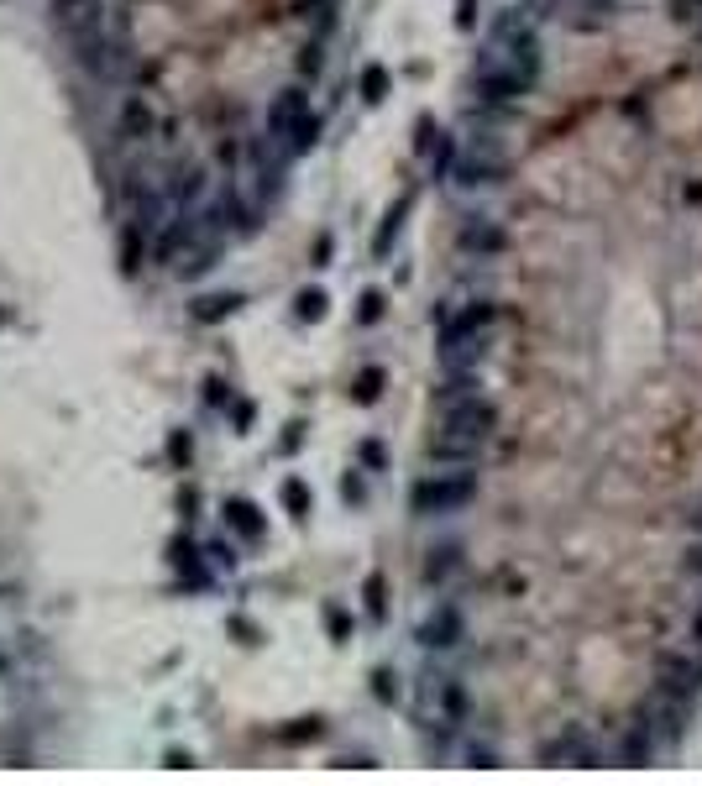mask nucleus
Masks as SVG:
<instances>
[{
  "mask_svg": "<svg viewBox=\"0 0 702 786\" xmlns=\"http://www.w3.org/2000/svg\"><path fill=\"white\" fill-rule=\"evenodd\" d=\"M383 304L388 299H383L378 289H367L362 299H357V326H378V320H383Z\"/></svg>",
  "mask_w": 702,
  "mask_h": 786,
  "instance_id": "obj_30",
  "label": "nucleus"
},
{
  "mask_svg": "<svg viewBox=\"0 0 702 786\" xmlns=\"http://www.w3.org/2000/svg\"><path fill=\"white\" fill-rule=\"evenodd\" d=\"M325 624H331V639H346V635H351V619H346V608H336V603L325 608Z\"/></svg>",
  "mask_w": 702,
  "mask_h": 786,
  "instance_id": "obj_35",
  "label": "nucleus"
},
{
  "mask_svg": "<svg viewBox=\"0 0 702 786\" xmlns=\"http://www.w3.org/2000/svg\"><path fill=\"white\" fill-rule=\"evenodd\" d=\"M461 567H467V556H461L457 540L430 545V550H425V582H430V587H446L451 576H461Z\"/></svg>",
  "mask_w": 702,
  "mask_h": 786,
  "instance_id": "obj_15",
  "label": "nucleus"
},
{
  "mask_svg": "<svg viewBox=\"0 0 702 786\" xmlns=\"http://www.w3.org/2000/svg\"><path fill=\"white\" fill-rule=\"evenodd\" d=\"M461 639H467V613L457 603H435L420 619V645L430 656H451V650H461Z\"/></svg>",
  "mask_w": 702,
  "mask_h": 786,
  "instance_id": "obj_8",
  "label": "nucleus"
},
{
  "mask_svg": "<svg viewBox=\"0 0 702 786\" xmlns=\"http://www.w3.org/2000/svg\"><path fill=\"white\" fill-rule=\"evenodd\" d=\"M477 498V472L472 467H435L430 478H420V483L409 487V509L420 519H446V514H461L467 504Z\"/></svg>",
  "mask_w": 702,
  "mask_h": 786,
  "instance_id": "obj_1",
  "label": "nucleus"
},
{
  "mask_svg": "<svg viewBox=\"0 0 702 786\" xmlns=\"http://www.w3.org/2000/svg\"><path fill=\"white\" fill-rule=\"evenodd\" d=\"M692 639H702V603L692 608Z\"/></svg>",
  "mask_w": 702,
  "mask_h": 786,
  "instance_id": "obj_43",
  "label": "nucleus"
},
{
  "mask_svg": "<svg viewBox=\"0 0 702 786\" xmlns=\"http://www.w3.org/2000/svg\"><path fill=\"white\" fill-rule=\"evenodd\" d=\"M48 11H53V27L68 31V37H79V31L105 22V0H53Z\"/></svg>",
  "mask_w": 702,
  "mask_h": 786,
  "instance_id": "obj_10",
  "label": "nucleus"
},
{
  "mask_svg": "<svg viewBox=\"0 0 702 786\" xmlns=\"http://www.w3.org/2000/svg\"><path fill=\"white\" fill-rule=\"evenodd\" d=\"M357 456L367 461V472H383V467H388V451H383L378 441H362V451H357Z\"/></svg>",
  "mask_w": 702,
  "mask_h": 786,
  "instance_id": "obj_34",
  "label": "nucleus"
},
{
  "mask_svg": "<svg viewBox=\"0 0 702 786\" xmlns=\"http://www.w3.org/2000/svg\"><path fill=\"white\" fill-rule=\"evenodd\" d=\"M372 697L378 702H398V676L383 665V671H372Z\"/></svg>",
  "mask_w": 702,
  "mask_h": 786,
  "instance_id": "obj_32",
  "label": "nucleus"
},
{
  "mask_svg": "<svg viewBox=\"0 0 702 786\" xmlns=\"http://www.w3.org/2000/svg\"><path fill=\"white\" fill-rule=\"evenodd\" d=\"M236 294H205V299L194 304V320H205V326H215V320H226L231 309H236Z\"/></svg>",
  "mask_w": 702,
  "mask_h": 786,
  "instance_id": "obj_26",
  "label": "nucleus"
},
{
  "mask_svg": "<svg viewBox=\"0 0 702 786\" xmlns=\"http://www.w3.org/2000/svg\"><path fill=\"white\" fill-rule=\"evenodd\" d=\"M362 593H367V613H372V619H383V613H388V598H383V576L372 572Z\"/></svg>",
  "mask_w": 702,
  "mask_h": 786,
  "instance_id": "obj_33",
  "label": "nucleus"
},
{
  "mask_svg": "<svg viewBox=\"0 0 702 786\" xmlns=\"http://www.w3.org/2000/svg\"><path fill=\"white\" fill-rule=\"evenodd\" d=\"M278 498H283V509L294 519H309V509H315V493H309L299 478H283V487H278Z\"/></svg>",
  "mask_w": 702,
  "mask_h": 786,
  "instance_id": "obj_25",
  "label": "nucleus"
},
{
  "mask_svg": "<svg viewBox=\"0 0 702 786\" xmlns=\"http://www.w3.org/2000/svg\"><path fill=\"white\" fill-rule=\"evenodd\" d=\"M509 179H514V163H509L498 147H467L457 157V174H451V183H457V189H472V194L503 189Z\"/></svg>",
  "mask_w": 702,
  "mask_h": 786,
  "instance_id": "obj_5",
  "label": "nucleus"
},
{
  "mask_svg": "<svg viewBox=\"0 0 702 786\" xmlns=\"http://www.w3.org/2000/svg\"><path fill=\"white\" fill-rule=\"evenodd\" d=\"M461 760H467V765H477V771H493V765H498V750H493V745H483V739H472V745L461 750Z\"/></svg>",
  "mask_w": 702,
  "mask_h": 786,
  "instance_id": "obj_31",
  "label": "nucleus"
},
{
  "mask_svg": "<svg viewBox=\"0 0 702 786\" xmlns=\"http://www.w3.org/2000/svg\"><path fill=\"white\" fill-rule=\"evenodd\" d=\"M299 74H320V53H315V48H305V58H299Z\"/></svg>",
  "mask_w": 702,
  "mask_h": 786,
  "instance_id": "obj_40",
  "label": "nucleus"
},
{
  "mask_svg": "<svg viewBox=\"0 0 702 786\" xmlns=\"http://www.w3.org/2000/svg\"><path fill=\"white\" fill-rule=\"evenodd\" d=\"M440 430H446V435H461V441H477V446H488L493 430H498V404H493L488 393H467V398H451V404H440Z\"/></svg>",
  "mask_w": 702,
  "mask_h": 786,
  "instance_id": "obj_4",
  "label": "nucleus"
},
{
  "mask_svg": "<svg viewBox=\"0 0 702 786\" xmlns=\"http://www.w3.org/2000/svg\"><path fill=\"white\" fill-rule=\"evenodd\" d=\"M477 461H483V446H477V441H461V435L435 430V441H430V467H477Z\"/></svg>",
  "mask_w": 702,
  "mask_h": 786,
  "instance_id": "obj_12",
  "label": "nucleus"
},
{
  "mask_svg": "<svg viewBox=\"0 0 702 786\" xmlns=\"http://www.w3.org/2000/svg\"><path fill=\"white\" fill-rule=\"evenodd\" d=\"M535 94V79L520 74L514 63H503L498 53L472 68V100H483V105H498V111H520L524 100Z\"/></svg>",
  "mask_w": 702,
  "mask_h": 786,
  "instance_id": "obj_3",
  "label": "nucleus"
},
{
  "mask_svg": "<svg viewBox=\"0 0 702 786\" xmlns=\"http://www.w3.org/2000/svg\"><path fill=\"white\" fill-rule=\"evenodd\" d=\"M681 22H702V0H681Z\"/></svg>",
  "mask_w": 702,
  "mask_h": 786,
  "instance_id": "obj_41",
  "label": "nucleus"
},
{
  "mask_svg": "<svg viewBox=\"0 0 702 786\" xmlns=\"http://www.w3.org/2000/svg\"><path fill=\"white\" fill-rule=\"evenodd\" d=\"M546 765H582V771H592V765H603V750H592L582 734H561L555 745H546Z\"/></svg>",
  "mask_w": 702,
  "mask_h": 786,
  "instance_id": "obj_13",
  "label": "nucleus"
},
{
  "mask_svg": "<svg viewBox=\"0 0 702 786\" xmlns=\"http://www.w3.org/2000/svg\"><path fill=\"white\" fill-rule=\"evenodd\" d=\"M226 524H231L242 540H257V535L268 530V519H262V509H257L252 498H231V504H226Z\"/></svg>",
  "mask_w": 702,
  "mask_h": 786,
  "instance_id": "obj_17",
  "label": "nucleus"
},
{
  "mask_svg": "<svg viewBox=\"0 0 702 786\" xmlns=\"http://www.w3.org/2000/svg\"><path fill=\"white\" fill-rule=\"evenodd\" d=\"M409 205H414V200L404 194V200H394V210L383 215V231H378V242H372V252H378V257H388V246H394V237L404 231V215H409Z\"/></svg>",
  "mask_w": 702,
  "mask_h": 786,
  "instance_id": "obj_22",
  "label": "nucleus"
},
{
  "mask_svg": "<svg viewBox=\"0 0 702 786\" xmlns=\"http://www.w3.org/2000/svg\"><path fill=\"white\" fill-rule=\"evenodd\" d=\"M315 142H320V116H315V111H305V116L294 121V131H289V142H283V147L294 152V157H305Z\"/></svg>",
  "mask_w": 702,
  "mask_h": 786,
  "instance_id": "obj_23",
  "label": "nucleus"
},
{
  "mask_svg": "<svg viewBox=\"0 0 702 786\" xmlns=\"http://www.w3.org/2000/svg\"><path fill=\"white\" fill-rule=\"evenodd\" d=\"M467 713H472L467 682H461V676H435V687H430V728L451 745V734L467 724Z\"/></svg>",
  "mask_w": 702,
  "mask_h": 786,
  "instance_id": "obj_7",
  "label": "nucleus"
},
{
  "mask_svg": "<svg viewBox=\"0 0 702 786\" xmlns=\"http://www.w3.org/2000/svg\"><path fill=\"white\" fill-rule=\"evenodd\" d=\"M246 226H252V210H246L231 189H226V194L210 205V231H246Z\"/></svg>",
  "mask_w": 702,
  "mask_h": 786,
  "instance_id": "obj_18",
  "label": "nucleus"
},
{
  "mask_svg": "<svg viewBox=\"0 0 702 786\" xmlns=\"http://www.w3.org/2000/svg\"><path fill=\"white\" fill-rule=\"evenodd\" d=\"M457 246L467 257H477V263H488V257H503L509 252V231L493 220V215H467L457 226Z\"/></svg>",
  "mask_w": 702,
  "mask_h": 786,
  "instance_id": "obj_9",
  "label": "nucleus"
},
{
  "mask_svg": "<svg viewBox=\"0 0 702 786\" xmlns=\"http://www.w3.org/2000/svg\"><path fill=\"white\" fill-rule=\"evenodd\" d=\"M457 157H461V142L451 137V131H440V137H435V147H430V179L446 183L451 174H457Z\"/></svg>",
  "mask_w": 702,
  "mask_h": 786,
  "instance_id": "obj_21",
  "label": "nucleus"
},
{
  "mask_svg": "<svg viewBox=\"0 0 702 786\" xmlns=\"http://www.w3.org/2000/svg\"><path fill=\"white\" fill-rule=\"evenodd\" d=\"M205 556H210L215 567H226V572H231V567H236V550H231V545H226V540H215V545H205Z\"/></svg>",
  "mask_w": 702,
  "mask_h": 786,
  "instance_id": "obj_37",
  "label": "nucleus"
},
{
  "mask_svg": "<svg viewBox=\"0 0 702 786\" xmlns=\"http://www.w3.org/2000/svg\"><path fill=\"white\" fill-rule=\"evenodd\" d=\"M488 335H472V341H457V346H440V367H483L488 362Z\"/></svg>",
  "mask_w": 702,
  "mask_h": 786,
  "instance_id": "obj_20",
  "label": "nucleus"
},
{
  "mask_svg": "<svg viewBox=\"0 0 702 786\" xmlns=\"http://www.w3.org/2000/svg\"><path fill=\"white\" fill-rule=\"evenodd\" d=\"M153 126H157L153 105H147L142 94H131V100L121 105V116H116V137H121V142H147Z\"/></svg>",
  "mask_w": 702,
  "mask_h": 786,
  "instance_id": "obj_14",
  "label": "nucleus"
},
{
  "mask_svg": "<svg viewBox=\"0 0 702 786\" xmlns=\"http://www.w3.org/2000/svg\"><path fill=\"white\" fill-rule=\"evenodd\" d=\"M498 315H503V309H498L493 299H472V304H457V309H440L435 346H457V341H472V335H493Z\"/></svg>",
  "mask_w": 702,
  "mask_h": 786,
  "instance_id": "obj_6",
  "label": "nucleus"
},
{
  "mask_svg": "<svg viewBox=\"0 0 702 786\" xmlns=\"http://www.w3.org/2000/svg\"><path fill=\"white\" fill-rule=\"evenodd\" d=\"M194 556H200V550H194V545H173V567H179V572L183 576H189V582H194V587H200V582H205V572H200V561H194Z\"/></svg>",
  "mask_w": 702,
  "mask_h": 786,
  "instance_id": "obj_29",
  "label": "nucleus"
},
{
  "mask_svg": "<svg viewBox=\"0 0 702 786\" xmlns=\"http://www.w3.org/2000/svg\"><path fill=\"white\" fill-rule=\"evenodd\" d=\"M74 63L90 74V79H100V85H116L126 68H131V42H126L121 31H111L105 22L90 31H79L74 37Z\"/></svg>",
  "mask_w": 702,
  "mask_h": 786,
  "instance_id": "obj_2",
  "label": "nucleus"
},
{
  "mask_svg": "<svg viewBox=\"0 0 702 786\" xmlns=\"http://www.w3.org/2000/svg\"><path fill=\"white\" fill-rule=\"evenodd\" d=\"M205 398H210V404H226V398H231V389H226L220 378H210V383H205Z\"/></svg>",
  "mask_w": 702,
  "mask_h": 786,
  "instance_id": "obj_39",
  "label": "nucleus"
},
{
  "mask_svg": "<svg viewBox=\"0 0 702 786\" xmlns=\"http://www.w3.org/2000/svg\"><path fill=\"white\" fill-rule=\"evenodd\" d=\"M325 309H331L325 289H299V299H294V315L299 320H325Z\"/></svg>",
  "mask_w": 702,
  "mask_h": 786,
  "instance_id": "obj_28",
  "label": "nucleus"
},
{
  "mask_svg": "<svg viewBox=\"0 0 702 786\" xmlns=\"http://www.w3.org/2000/svg\"><path fill=\"white\" fill-rule=\"evenodd\" d=\"M305 111H309V94L299 90V85H289V90L268 105V142H289V131H294V121H299Z\"/></svg>",
  "mask_w": 702,
  "mask_h": 786,
  "instance_id": "obj_11",
  "label": "nucleus"
},
{
  "mask_svg": "<svg viewBox=\"0 0 702 786\" xmlns=\"http://www.w3.org/2000/svg\"><path fill=\"white\" fill-rule=\"evenodd\" d=\"M457 27H461V31L477 27V0H457Z\"/></svg>",
  "mask_w": 702,
  "mask_h": 786,
  "instance_id": "obj_38",
  "label": "nucleus"
},
{
  "mask_svg": "<svg viewBox=\"0 0 702 786\" xmlns=\"http://www.w3.org/2000/svg\"><path fill=\"white\" fill-rule=\"evenodd\" d=\"M362 100L367 105H383L388 100V68L383 63H367L362 68Z\"/></svg>",
  "mask_w": 702,
  "mask_h": 786,
  "instance_id": "obj_27",
  "label": "nucleus"
},
{
  "mask_svg": "<svg viewBox=\"0 0 702 786\" xmlns=\"http://www.w3.org/2000/svg\"><path fill=\"white\" fill-rule=\"evenodd\" d=\"M163 194H168L173 205H194V200L205 194V168H200V163H189V168H173V183H168Z\"/></svg>",
  "mask_w": 702,
  "mask_h": 786,
  "instance_id": "obj_19",
  "label": "nucleus"
},
{
  "mask_svg": "<svg viewBox=\"0 0 702 786\" xmlns=\"http://www.w3.org/2000/svg\"><path fill=\"white\" fill-rule=\"evenodd\" d=\"M383 383H388L383 367H362L357 383H351V404H378V398H383Z\"/></svg>",
  "mask_w": 702,
  "mask_h": 786,
  "instance_id": "obj_24",
  "label": "nucleus"
},
{
  "mask_svg": "<svg viewBox=\"0 0 702 786\" xmlns=\"http://www.w3.org/2000/svg\"><path fill=\"white\" fill-rule=\"evenodd\" d=\"M5 671H11V661H5V656H0V676H5Z\"/></svg>",
  "mask_w": 702,
  "mask_h": 786,
  "instance_id": "obj_44",
  "label": "nucleus"
},
{
  "mask_svg": "<svg viewBox=\"0 0 702 786\" xmlns=\"http://www.w3.org/2000/svg\"><path fill=\"white\" fill-rule=\"evenodd\" d=\"M315 263H320V268L331 263V237H320V242H315Z\"/></svg>",
  "mask_w": 702,
  "mask_h": 786,
  "instance_id": "obj_42",
  "label": "nucleus"
},
{
  "mask_svg": "<svg viewBox=\"0 0 702 786\" xmlns=\"http://www.w3.org/2000/svg\"><path fill=\"white\" fill-rule=\"evenodd\" d=\"M561 11H566L582 31H598V27H609V16L618 11V0H561Z\"/></svg>",
  "mask_w": 702,
  "mask_h": 786,
  "instance_id": "obj_16",
  "label": "nucleus"
},
{
  "mask_svg": "<svg viewBox=\"0 0 702 786\" xmlns=\"http://www.w3.org/2000/svg\"><path fill=\"white\" fill-rule=\"evenodd\" d=\"M341 493H346V504H367V483L357 478V472H346V478H341Z\"/></svg>",
  "mask_w": 702,
  "mask_h": 786,
  "instance_id": "obj_36",
  "label": "nucleus"
}]
</instances>
